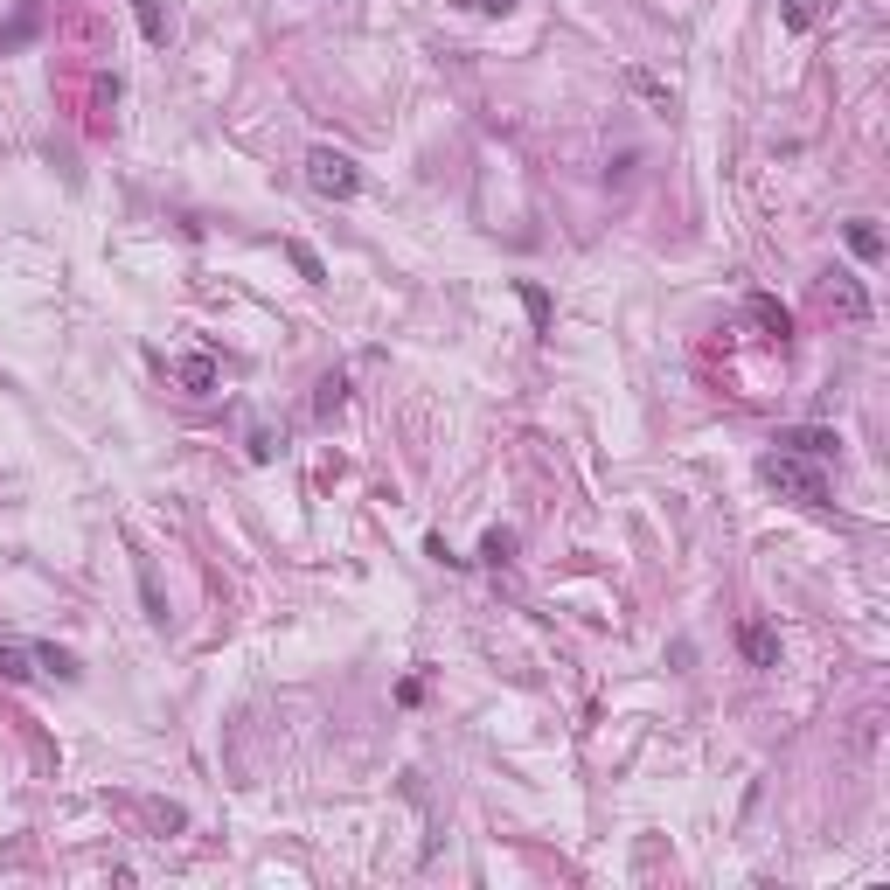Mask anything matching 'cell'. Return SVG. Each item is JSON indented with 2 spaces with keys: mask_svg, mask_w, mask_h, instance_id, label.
Masks as SVG:
<instances>
[{
  "mask_svg": "<svg viewBox=\"0 0 890 890\" xmlns=\"http://www.w3.org/2000/svg\"><path fill=\"white\" fill-rule=\"evenodd\" d=\"M758 473H765L779 494H793L800 508H828V480H821L800 452H765V466H758Z\"/></svg>",
  "mask_w": 890,
  "mask_h": 890,
  "instance_id": "6da1fadb",
  "label": "cell"
},
{
  "mask_svg": "<svg viewBox=\"0 0 890 890\" xmlns=\"http://www.w3.org/2000/svg\"><path fill=\"white\" fill-rule=\"evenodd\" d=\"M306 181H313L320 195H334V202H348V195L362 188L355 160H348V153H334V147H313V153H306Z\"/></svg>",
  "mask_w": 890,
  "mask_h": 890,
  "instance_id": "7a4b0ae2",
  "label": "cell"
},
{
  "mask_svg": "<svg viewBox=\"0 0 890 890\" xmlns=\"http://www.w3.org/2000/svg\"><path fill=\"white\" fill-rule=\"evenodd\" d=\"M772 445H779V452H800V459H835V452H842V439H835L828 425H786Z\"/></svg>",
  "mask_w": 890,
  "mask_h": 890,
  "instance_id": "3957f363",
  "label": "cell"
},
{
  "mask_svg": "<svg viewBox=\"0 0 890 890\" xmlns=\"http://www.w3.org/2000/svg\"><path fill=\"white\" fill-rule=\"evenodd\" d=\"M738 647H744V661H751V668H779V633H772L765 619H744V626H738Z\"/></svg>",
  "mask_w": 890,
  "mask_h": 890,
  "instance_id": "277c9868",
  "label": "cell"
},
{
  "mask_svg": "<svg viewBox=\"0 0 890 890\" xmlns=\"http://www.w3.org/2000/svg\"><path fill=\"white\" fill-rule=\"evenodd\" d=\"M828 299H835V313H842V320H870V293H863V286H856L849 272H835Z\"/></svg>",
  "mask_w": 890,
  "mask_h": 890,
  "instance_id": "5b68a950",
  "label": "cell"
},
{
  "mask_svg": "<svg viewBox=\"0 0 890 890\" xmlns=\"http://www.w3.org/2000/svg\"><path fill=\"white\" fill-rule=\"evenodd\" d=\"M751 320H758V327H765V334H772V341H786V334H793V313H786V306H779V299H751Z\"/></svg>",
  "mask_w": 890,
  "mask_h": 890,
  "instance_id": "8992f818",
  "label": "cell"
},
{
  "mask_svg": "<svg viewBox=\"0 0 890 890\" xmlns=\"http://www.w3.org/2000/svg\"><path fill=\"white\" fill-rule=\"evenodd\" d=\"M626 84H633V91H640V98H647L654 112H675V91H668L661 77H647V70H626Z\"/></svg>",
  "mask_w": 890,
  "mask_h": 890,
  "instance_id": "52a82bcc",
  "label": "cell"
},
{
  "mask_svg": "<svg viewBox=\"0 0 890 890\" xmlns=\"http://www.w3.org/2000/svg\"><path fill=\"white\" fill-rule=\"evenodd\" d=\"M842 237H849V251H856V258H884V237H877V223H863V216H856Z\"/></svg>",
  "mask_w": 890,
  "mask_h": 890,
  "instance_id": "ba28073f",
  "label": "cell"
},
{
  "mask_svg": "<svg viewBox=\"0 0 890 890\" xmlns=\"http://www.w3.org/2000/svg\"><path fill=\"white\" fill-rule=\"evenodd\" d=\"M133 14H140V35H147V42H167V14H160V0H133Z\"/></svg>",
  "mask_w": 890,
  "mask_h": 890,
  "instance_id": "9c48e42d",
  "label": "cell"
},
{
  "mask_svg": "<svg viewBox=\"0 0 890 890\" xmlns=\"http://www.w3.org/2000/svg\"><path fill=\"white\" fill-rule=\"evenodd\" d=\"M35 661H42L49 675H63V682H77V654H70V647H35Z\"/></svg>",
  "mask_w": 890,
  "mask_h": 890,
  "instance_id": "30bf717a",
  "label": "cell"
},
{
  "mask_svg": "<svg viewBox=\"0 0 890 890\" xmlns=\"http://www.w3.org/2000/svg\"><path fill=\"white\" fill-rule=\"evenodd\" d=\"M28 661H35L28 647H0V682H28V675H35Z\"/></svg>",
  "mask_w": 890,
  "mask_h": 890,
  "instance_id": "8fae6325",
  "label": "cell"
},
{
  "mask_svg": "<svg viewBox=\"0 0 890 890\" xmlns=\"http://www.w3.org/2000/svg\"><path fill=\"white\" fill-rule=\"evenodd\" d=\"M480 557H487V564H508V557H515V529H487Z\"/></svg>",
  "mask_w": 890,
  "mask_h": 890,
  "instance_id": "7c38bea8",
  "label": "cell"
},
{
  "mask_svg": "<svg viewBox=\"0 0 890 890\" xmlns=\"http://www.w3.org/2000/svg\"><path fill=\"white\" fill-rule=\"evenodd\" d=\"M522 306H529L536 334H550V293H543V286H522Z\"/></svg>",
  "mask_w": 890,
  "mask_h": 890,
  "instance_id": "4fadbf2b",
  "label": "cell"
},
{
  "mask_svg": "<svg viewBox=\"0 0 890 890\" xmlns=\"http://www.w3.org/2000/svg\"><path fill=\"white\" fill-rule=\"evenodd\" d=\"M181 383H188V390H209V383H216L209 355H188V362H181Z\"/></svg>",
  "mask_w": 890,
  "mask_h": 890,
  "instance_id": "5bb4252c",
  "label": "cell"
},
{
  "mask_svg": "<svg viewBox=\"0 0 890 890\" xmlns=\"http://www.w3.org/2000/svg\"><path fill=\"white\" fill-rule=\"evenodd\" d=\"M286 258H293V265H299V279H313V286L327 279V265H320V258L306 251V244H286Z\"/></svg>",
  "mask_w": 890,
  "mask_h": 890,
  "instance_id": "9a60e30c",
  "label": "cell"
},
{
  "mask_svg": "<svg viewBox=\"0 0 890 890\" xmlns=\"http://www.w3.org/2000/svg\"><path fill=\"white\" fill-rule=\"evenodd\" d=\"M341 397H348V383H341V376H327V383H320V397H313V404H320V411H341Z\"/></svg>",
  "mask_w": 890,
  "mask_h": 890,
  "instance_id": "2e32d148",
  "label": "cell"
},
{
  "mask_svg": "<svg viewBox=\"0 0 890 890\" xmlns=\"http://www.w3.org/2000/svg\"><path fill=\"white\" fill-rule=\"evenodd\" d=\"M480 7H487V14H501V7H515V0H480Z\"/></svg>",
  "mask_w": 890,
  "mask_h": 890,
  "instance_id": "e0dca14e",
  "label": "cell"
}]
</instances>
